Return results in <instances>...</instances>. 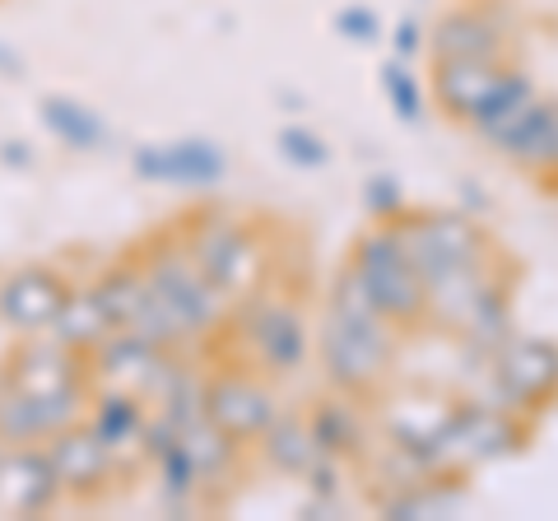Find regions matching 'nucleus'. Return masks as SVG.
Masks as SVG:
<instances>
[{
  "instance_id": "obj_1",
  "label": "nucleus",
  "mask_w": 558,
  "mask_h": 521,
  "mask_svg": "<svg viewBox=\"0 0 558 521\" xmlns=\"http://www.w3.org/2000/svg\"><path fill=\"white\" fill-rule=\"evenodd\" d=\"M5 373L14 377V387L38 405L47 438L84 420V381H89L84 354L65 350V344L51 340L47 331L28 336V344H20V350L5 359Z\"/></svg>"
},
{
  "instance_id": "obj_9",
  "label": "nucleus",
  "mask_w": 558,
  "mask_h": 521,
  "mask_svg": "<svg viewBox=\"0 0 558 521\" xmlns=\"http://www.w3.org/2000/svg\"><path fill=\"white\" fill-rule=\"evenodd\" d=\"M201 405H205V420L229 433L233 443L260 438V428L275 420V396L247 373H215L201 391Z\"/></svg>"
},
{
  "instance_id": "obj_4",
  "label": "nucleus",
  "mask_w": 558,
  "mask_h": 521,
  "mask_svg": "<svg viewBox=\"0 0 558 521\" xmlns=\"http://www.w3.org/2000/svg\"><path fill=\"white\" fill-rule=\"evenodd\" d=\"M322 359L326 373L340 391L363 396L387 377L391 363V336L387 317H354V312H330L322 331Z\"/></svg>"
},
{
  "instance_id": "obj_21",
  "label": "nucleus",
  "mask_w": 558,
  "mask_h": 521,
  "mask_svg": "<svg viewBox=\"0 0 558 521\" xmlns=\"http://www.w3.org/2000/svg\"><path fill=\"white\" fill-rule=\"evenodd\" d=\"M531 102H535L531 80H526V75H517V71H502V75H498V84L488 89V98L480 102V112L470 117V121H475V126L488 135V141L498 145L502 135H508V131L517 126V121L526 117Z\"/></svg>"
},
{
  "instance_id": "obj_24",
  "label": "nucleus",
  "mask_w": 558,
  "mask_h": 521,
  "mask_svg": "<svg viewBox=\"0 0 558 521\" xmlns=\"http://www.w3.org/2000/svg\"><path fill=\"white\" fill-rule=\"evenodd\" d=\"M43 420H38V405L14 387V377L5 373L0 363V443L5 447H24V443H43Z\"/></svg>"
},
{
  "instance_id": "obj_2",
  "label": "nucleus",
  "mask_w": 558,
  "mask_h": 521,
  "mask_svg": "<svg viewBox=\"0 0 558 521\" xmlns=\"http://www.w3.org/2000/svg\"><path fill=\"white\" fill-rule=\"evenodd\" d=\"M349 256H354L349 266H354V275L363 280V289H368L373 307H377L387 322L410 326V322H418V317L428 312V284H424V275L414 270L405 242L396 238L391 223H381V229L363 233Z\"/></svg>"
},
{
  "instance_id": "obj_28",
  "label": "nucleus",
  "mask_w": 558,
  "mask_h": 521,
  "mask_svg": "<svg viewBox=\"0 0 558 521\" xmlns=\"http://www.w3.org/2000/svg\"><path fill=\"white\" fill-rule=\"evenodd\" d=\"M336 28L344 33V38H354V43H377V33H381L377 14H373L368 5H349V10H340V14H336Z\"/></svg>"
},
{
  "instance_id": "obj_27",
  "label": "nucleus",
  "mask_w": 558,
  "mask_h": 521,
  "mask_svg": "<svg viewBox=\"0 0 558 521\" xmlns=\"http://www.w3.org/2000/svg\"><path fill=\"white\" fill-rule=\"evenodd\" d=\"M279 154H284L289 163H299V168H322L330 154L322 145V135H312V131H299V126H289V131H279Z\"/></svg>"
},
{
  "instance_id": "obj_5",
  "label": "nucleus",
  "mask_w": 558,
  "mask_h": 521,
  "mask_svg": "<svg viewBox=\"0 0 558 521\" xmlns=\"http://www.w3.org/2000/svg\"><path fill=\"white\" fill-rule=\"evenodd\" d=\"M140 270H145L149 289L168 303V312L186 326L191 336L209 331V326L219 322V299H223V293L205 280V270L196 266V260H191L186 242L159 238L145 256H140Z\"/></svg>"
},
{
  "instance_id": "obj_23",
  "label": "nucleus",
  "mask_w": 558,
  "mask_h": 521,
  "mask_svg": "<svg viewBox=\"0 0 558 521\" xmlns=\"http://www.w3.org/2000/svg\"><path fill=\"white\" fill-rule=\"evenodd\" d=\"M43 121H47V131L70 149H98L102 145V121L94 117V108H84V102H75V98H47Z\"/></svg>"
},
{
  "instance_id": "obj_25",
  "label": "nucleus",
  "mask_w": 558,
  "mask_h": 521,
  "mask_svg": "<svg viewBox=\"0 0 558 521\" xmlns=\"http://www.w3.org/2000/svg\"><path fill=\"white\" fill-rule=\"evenodd\" d=\"M381 89L391 94V108L400 112V121H418V108H424V94H418L414 75L405 71V61H387V65H381Z\"/></svg>"
},
{
  "instance_id": "obj_18",
  "label": "nucleus",
  "mask_w": 558,
  "mask_h": 521,
  "mask_svg": "<svg viewBox=\"0 0 558 521\" xmlns=\"http://www.w3.org/2000/svg\"><path fill=\"white\" fill-rule=\"evenodd\" d=\"M502 154H512L521 168H535V172H549L558 168V108L549 102H531L526 117L517 121V126L498 141Z\"/></svg>"
},
{
  "instance_id": "obj_15",
  "label": "nucleus",
  "mask_w": 558,
  "mask_h": 521,
  "mask_svg": "<svg viewBox=\"0 0 558 521\" xmlns=\"http://www.w3.org/2000/svg\"><path fill=\"white\" fill-rule=\"evenodd\" d=\"M502 65L498 61H465V57H447L433 65V98L438 108L457 121H470L480 112V102L488 98V89L498 84Z\"/></svg>"
},
{
  "instance_id": "obj_17",
  "label": "nucleus",
  "mask_w": 558,
  "mask_h": 521,
  "mask_svg": "<svg viewBox=\"0 0 558 521\" xmlns=\"http://www.w3.org/2000/svg\"><path fill=\"white\" fill-rule=\"evenodd\" d=\"M112 331H117V326L108 322V312H102V303H98V293L94 289H75V284H70L61 312L47 326V336L61 340L65 350H75V354H94Z\"/></svg>"
},
{
  "instance_id": "obj_22",
  "label": "nucleus",
  "mask_w": 558,
  "mask_h": 521,
  "mask_svg": "<svg viewBox=\"0 0 558 521\" xmlns=\"http://www.w3.org/2000/svg\"><path fill=\"white\" fill-rule=\"evenodd\" d=\"M260 438H266V461L284 475H307V465L322 457L317 443H312V428L303 420H293V414H275L260 428Z\"/></svg>"
},
{
  "instance_id": "obj_20",
  "label": "nucleus",
  "mask_w": 558,
  "mask_h": 521,
  "mask_svg": "<svg viewBox=\"0 0 558 521\" xmlns=\"http://www.w3.org/2000/svg\"><path fill=\"white\" fill-rule=\"evenodd\" d=\"M307 428H312V443H317L322 457H354V451H363V443H368V428H363L354 401H344V396L317 401Z\"/></svg>"
},
{
  "instance_id": "obj_14",
  "label": "nucleus",
  "mask_w": 558,
  "mask_h": 521,
  "mask_svg": "<svg viewBox=\"0 0 558 521\" xmlns=\"http://www.w3.org/2000/svg\"><path fill=\"white\" fill-rule=\"evenodd\" d=\"M428 47H433V61H447V57L498 61V57H502V28L488 20L484 10L461 5V10H447L442 20L433 24Z\"/></svg>"
},
{
  "instance_id": "obj_19",
  "label": "nucleus",
  "mask_w": 558,
  "mask_h": 521,
  "mask_svg": "<svg viewBox=\"0 0 558 521\" xmlns=\"http://www.w3.org/2000/svg\"><path fill=\"white\" fill-rule=\"evenodd\" d=\"M145 401H140L135 391H112L102 396V401L94 405L89 414V428L102 438V447L112 451V457L121 461L131 447H140V438H145Z\"/></svg>"
},
{
  "instance_id": "obj_30",
  "label": "nucleus",
  "mask_w": 558,
  "mask_h": 521,
  "mask_svg": "<svg viewBox=\"0 0 558 521\" xmlns=\"http://www.w3.org/2000/svg\"><path fill=\"white\" fill-rule=\"evenodd\" d=\"M396 47H400V57H410V51H418V24L414 20H405L396 28Z\"/></svg>"
},
{
  "instance_id": "obj_13",
  "label": "nucleus",
  "mask_w": 558,
  "mask_h": 521,
  "mask_svg": "<svg viewBox=\"0 0 558 521\" xmlns=\"http://www.w3.org/2000/svg\"><path fill=\"white\" fill-rule=\"evenodd\" d=\"M135 172L145 182H172V186H215L223 178V154L209 141H172V145H145L135 154Z\"/></svg>"
},
{
  "instance_id": "obj_3",
  "label": "nucleus",
  "mask_w": 558,
  "mask_h": 521,
  "mask_svg": "<svg viewBox=\"0 0 558 521\" xmlns=\"http://www.w3.org/2000/svg\"><path fill=\"white\" fill-rule=\"evenodd\" d=\"M186 252L205 270V280L219 293H229V299L252 293L260 284V275H266V252H260L256 229L242 219H229V215L201 219L196 229L186 233Z\"/></svg>"
},
{
  "instance_id": "obj_11",
  "label": "nucleus",
  "mask_w": 558,
  "mask_h": 521,
  "mask_svg": "<svg viewBox=\"0 0 558 521\" xmlns=\"http://www.w3.org/2000/svg\"><path fill=\"white\" fill-rule=\"evenodd\" d=\"M498 391L512 410H545L558 396V344L554 340H512L498 354Z\"/></svg>"
},
{
  "instance_id": "obj_26",
  "label": "nucleus",
  "mask_w": 558,
  "mask_h": 521,
  "mask_svg": "<svg viewBox=\"0 0 558 521\" xmlns=\"http://www.w3.org/2000/svg\"><path fill=\"white\" fill-rule=\"evenodd\" d=\"M159 465H163V494L168 498H186V494L201 489V475H196V465H191V457L182 451V438L172 451H163Z\"/></svg>"
},
{
  "instance_id": "obj_12",
  "label": "nucleus",
  "mask_w": 558,
  "mask_h": 521,
  "mask_svg": "<svg viewBox=\"0 0 558 521\" xmlns=\"http://www.w3.org/2000/svg\"><path fill=\"white\" fill-rule=\"evenodd\" d=\"M61 480L51 471L47 447L24 443V447H5L0 457V502L20 517H43L61 502Z\"/></svg>"
},
{
  "instance_id": "obj_16",
  "label": "nucleus",
  "mask_w": 558,
  "mask_h": 521,
  "mask_svg": "<svg viewBox=\"0 0 558 521\" xmlns=\"http://www.w3.org/2000/svg\"><path fill=\"white\" fill-rule=\"evenodd\" d=\"M252 344L270 373H293L307 359V322L289 303H275L252 322Z\"/></svg>"
},
{
  "instance_id": "obj_10",
  "label": "nucleus",
  "mask_w": 558,
  "mask_h": 521,
  "mask_svg": "<svg viewBox=\"0 0 558 521\" xmlns=\"http://www.w3.org/2000/svg\"><path fill=\"white\" fill-rule=\"evenodd\" d=\"M43 443H47L51 471H57L65 498H94V494H102V484L117 475V457L102 447V438L89 424H70Z\"/></svg>"
},
{
  "instance_id": "obj_7",
  "label": "nucleus",
  "mask_w": 558,
  "mask_h": 521,
  "mask_svg": "<svg viewBox=\"0 0 558 521\" xmlns=\"http://www.w3.org/2000/svg\"><path fill=\"white\" fill-rule=\"evenodd\" d=\"M526 424H517L512 410H484V405H470L451 414L447 433L438 438V451H433V465L438 461H494V457H508V451L526 447Z\"/></svg>"
},
{
  "instance_id": "obj_8",
  "label": "nucleus",
  "mask_w": 558,
  "mask_h": 521,
  "mask_svg": "<svg viewBox=\"0 0 558 521\" xmlns=\"http://www.w3.org/2000/svg\"><path fill=\"white\" fill-rule=\"evenodd\" d=\"M70 280L51 266H20L0 280V322L20 336H43L61 312Z\"/></svg>"
},
{
  "instance_id": "obj_29",
  "label": "nucleus",
  "mask_w": 558,
  "mask_h": 521,
  "mask_svg": "<svg viewBox=\"0 0 558 521\" xmlns=\"http://www.w3.org/2000/svg\"><path fill=\"white\" fill-rule=\"evenodd\" d=\"M363 201H368V210L377 215V219H391V215H400V182L396 178H373L368 182V191H363Z\"/></svg>"
},
{
  "instance_id": "obj_6",
  "label": "nucleus",
  "mask_w": 558,
  "mask_h": 521,
  "mask_svg": "<svg viewBox=\"0 0 558 521\" xmlns=\"http://www.w3.org/2000/svg\"><path fill=\"white\" fill-rule=\"evenodd\" d=\"M396 238L405 242V252L414 260V270L424 275V284L442 280V275L475 266L488 252V233L470 215H418V219H396Z\"/></svg>"
}]
</instances>
